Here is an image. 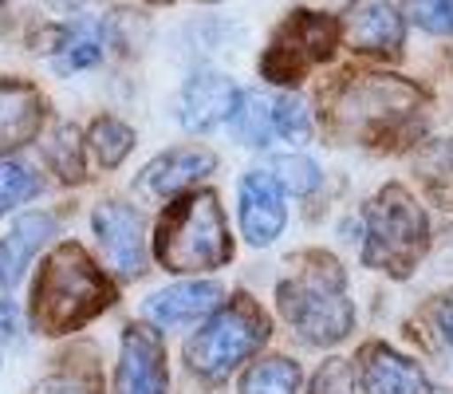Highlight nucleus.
<instances>
[{
    "label": "nucleus",
    "instance_id": "1",
    "mask_svg": "<svg viewBox=\"0 0 453 394\" xmlns=\"http://www.w3.org/2000/svg\"><path fill=\"white\" fill-rule=\"evenodd\" d=\"M115 284L87 257L83 244L67 241L43 260L32 288V328L43 336H67L111 308Z\"/></svg>",
    "mask_w": 453,
    "mask_h": 394
},
{
    "label": "nucleus",
    "instance_id": "2",
    "mask_svg": "<svg viewBox=\"0 0 453 394\" xmlns=\"http://www.w3.org/2000/svg\"><path fill=\"white\" fill-rule=\"evenodd\" d=\"M276 304L296 328V336L311 347L339 344L355 323V308L347 300V276L327 252H308L300 268H292L276 284Z\"/></svg>",
    "mask_w": 453,
    "mask_h": 394
},
{
    "label": "nucleus",
    "instance_id": "3",
    "mask_svg": "<svg viewBox=\"0 0 453 394\" xmlns=\"http://www.w3.org/2000/svg\"><path fill=\"white\" fill-rule=\"evenodd\" d=\"M229 229L213 189L181 194L154 229V257L165 273H209L229 260Z\"/></svg>",
    "mask_w": 453,
    "mask_h": 394
},
{
    "label": "nucleus",
    "instance_id": "4",
    "mask_svg": "<svg viewBox=\"0 0 453 394\" xmlns=\"http://www.w3.org/2000/svg\"><path fill=\"white\" fill-rule=\"evenodd\" d=\"M430 244L422 205L411 197V189L387 186L367 205V236H363V260L371 268H382L390 276H411Z\"/></svg>",
    "mask_w": 453,
    "mask_h": 394
},
{
    "label": "nucleus",
    "instance_id": "5",
    "mask_svg": "<svg viewBox=\"0 0 453 394\" xmlns=\"http://www.w3.org/2000/svg\"><path fill=\"white\" fill-rule=\"evenodd\" d=\"M422 107V91L395 75H351L335 91L331 103V127L359 143H379L387 130L411 119Z\"/></svg>",
    "mask_w": 453,
    "mask_h": 394
},
{
    "label": "nucleus",
    "instance_id": "6",
    "mask_svg": "<svg viewBox=\"0 0 453 394\" xmlns=\"http://www.w3.org/2000/svg\"><path fill=\"white\" fill-rule=\"evenodd\" d=\"M265 339H268V315L252 304V296H237L189 339L186 363L202 379L225 382L245 359H252L265 347Z\"/></svg>",
    "mask_w": 453,
    "mask_h": 394
},
{
    "label": "nucleus",
    "instance_id": "7",
    "mask_svg": "<svg viewBox=\"0 0 453 394\" xmlns=\"http://www.w3.org/2000/svg\"><path fill=\"white\" fill-rule=\"evenodd\" d=\"M339 40H343V24L335 16L324 12H292L288 20L280 24V32L268 43L265 59H260V72H265L268 83H300L303 75L316 64L335 56Z\"/></svg>",
    "mask_w": 453,
    "mask_h": 394
},
{
    "label": "nucleus",
    "instance_id": "8",
    "mask_svg": "<svg viewBox=\"0 0 453 394\" xmlns=\"http://www.w3.org/2000/svg\"><path fill=\"white\" fill-rule=\"evenodd\" d=\"M115 394H165V355L158 331L138 328V323L127 328L115 371Z\"/></svg>",
    "mask_w": 453,
    "mask_h": 394
},
{
    "label": "nucleus",
    "instance_id": "9",
    "mask_svg": "<svg viewBox=\"0 0 453 394\" xmlns=\"http://www.w3.org/2000/svg\"><path fill=\"white\" fill-rule=\"evenodd\" d=\"M91 225H95V236H99L103 252H107V260L119 268V273H123L127 280H134L138 273H142L146 268V244H142V225H138L134 209L107 201V205L95 209Z\"/></svg>",
    "mask_w": 453,
    "mask_h": 394
},
{
    "label": "nucleus",
    "instance_id": "10",
    "mask_svg": "<svg viewBox=\"0 0 453 394\" xmlns=\"http://www.w3.org/2000/svg\"><path fill=\"white\" fill-rule=\"evenodd\" d=\"M403 36H406V24L395 12V4H387V0H359L343 16L347 48L367 51V56H398Z\"/></svg>",
    "mask_w": 453,
    "mask_h": 394
},
{
    "label": "nucleus",
    "instance_id": "11",
    "mask_svg": "<svg viewBox=\"0 0 453 394\" xmlns=\"http://www.w3.org/2000/svg\"><path fill=\"white\" fill-rule=\"evenodd\" d=\"M284 182L276 174L252 170L241 182V229L249 244H268L284 229Z\"/></svg>",
    "mask_w": 453,
    "mask_h": 394
},
{
    "label": "nucleus",
    "instance_id": "12",
    "mask_svg": "<svg viewBox=\"0 0 453 394\" xmlns=\"http://www.w3.org/2000/svg\"><path fill=\"white\" fill-rule=\"evenodd\" d=\"M237 99H241V91L229 83L225 75H217V72H197L194 79L186 83V95H181V111H178V119H181V127L186 130H213L217 122H225L233 115V107H237Z\"/></svg>",
    "mask_w": 453,
    "mask_h": 394
},
{
    "label": "nucleus",
    "instance_id": "13",
    "mask_svg": "<svg viewBox=\"0 0 453 394\" xmlns=\"http://www.w3.org/2000/svg\"><path fill=\"white\" fill-rule=\"evenodd\" d=\"M359 375L367 394H430L422 367L390 352L387 344H367L359 352Z\"/></svg>",
    "mask_w": 453,
    "mask_h": 394
},
{
    "label": "nucleus",
    "instance_id": "14",
    "mask_svg": "<svg viewBox=\"0 0 453 394\" xmlns=\"http://www.w3.org/2000/svg\"><path fill=\"white\" fill-rule=\"evenodd\" d=\"M213 170H217V158L209 151H194V146H186V151H165L138 174V189H142V194L173 197L186 186H194V182L209 178Z\"/></svg>",
    "mask_w": 453,
    "mask_h": 394
},
{
    "label": "nucleus",
    "instance_id": "15",
    "mask_svg": "<svg viewBox=\"0 0 453 394\" xmlns=\"http://www.w3.org/2000/svg\"><path fill=\"white\" fill-rule=\"evenodd\" d=\"M43 122V99L36 87L0 79V154L32 143Z\"/></svg>",
    "mask_w": 453,
    "mask_h": 394
},
{
    "label": "nucleus",
    "instance_id": "16",
    "mask_svg": "<svg viewBox=\"0 0 453 394\" xmlns=\"http://www.w3.org/2000/svg\"><path fill=\"white\" fill-rule=\"evenodd\" d=\"M221 304V288L217 284H173L162 288L150 304H146V315L162 328H181V323H194L209 315Z\"/></svg>",
    "mask_w": 453,
    "mask_h": 394
},
{
    "label": "nucleus",
    "instance_id": "17",
    "mask_svg": "<svg viewBox=\"0 0 453 394\" xmlns=\"http://www.w3.org/2000/svg\"><path fill=\"white\" fill-rule=\"evenodd\" d=\"M51 56V67L64 75L83 72V67L99 64L103 56V28L99 24H67V28L51 32V48H43Z\"/></svg>",
    "mask_w": 453,
    "mask_h": 394
},
{
    "label": "nucleus",
    "instance_id": "18",
    "mask_svg": "<svg viewBox=\"0 0 453 394\" xmlns=\"http://www.w3.org/2000/svg\"><path fill=\"white\" fill-rule=\"evenodd\" d=\"M233 135L249 146H268L276 143V95L268 91H241L237 107H233Z\"/></svg>",
    "mask_w": 453,
    "mask_h": 394
},
{
    "label": "nucleus",
    "instance_id": "19",
    "mask_svg": "<svg viewBox=\"0 0 453 394\" xmlns=\"http://www.w3.org/2000/svg\"><path fill=\"white\" fill-rule=\"evenodd\" d=\"M296 390H300V367L284 355L257 363L241 382V394H296Z\"/></svg>",
    "mask_w": 453,
    "mask_h": 394
},
{
    "label": "nucleus",
    "instance_id": "20",
    "mask_svg": "<svg viewBox=\"0 0 453 394\" xmlns=\"http://www.w3.org/2000/svg\"><path fill=\"white\" fill-rule=\"evenodd\" d=\"M87 146L95 151V158H99V166H119L123 158L134 151V130L127 127V122L119 119H95L91 122V135H87Z\"/></svg>",
    "mask_w": 453,
    "mask_h": 394
},
{
    "label": "nucleus",
    "instance_id": "21",
    "mask_svg": "<svg viewBox=\"0 0 453 394\" xmlns=\"http://www.w3.org/2000/svg\"><path fill=\"white\" fill-rule=\"evenodd\" d=\"M48 162L56 166V174L64 182H80L83 178V143H80V130L75 127H59L48 143Z\"/></svg>",
    "mask_w": 453,
    "mask_h": 394
},
{
    "label": "nucleus",
    "instance_id": "22",
    "mask_svg": "<svg viewBox=\"0 0 453 394\" xmlns=\"http://www.w3.org/2000/svg\"><path fill=\"white\" fill-rule=\"evenodd\" d=\"M36 189H40V178L28 166L0 158V217H4L8 209L24 205L28 197H36Z\"/></svg>",
    "mask_w": 453,
    "mask_h": 394
},
{
    "label": "nucleus",
    "instance_id": "23",
    "mask_svg": "<svg viewBox=\"0 0 453 394\" xmlns=\"http://www.w3.org/2000/svg\"><path fill=\"white\" fill-rule=\"evenodd\" d=\"M48 233H51V221H48V217H24V221L16 225L12 244H8V280L20 276V268L28 265V257L36 252V244H40Z\"/></svg>",
    "mask_w": 453,
    "mask_h": 394
},
{
    "label": "nucleus",
    "instance_id": "24",
    "mask_svg": "<svg viewBox=\"0 0 453 394\" xmlns=\"http://www.w3.org/2000/svg\"><path fill=\"white\" fill-rule=\"evenodd\" d=\"M411 16L434 36H453V0H411Z\"/></svg>",
    "mask_w": 453,
    "mask_h": 394
},
{
    "label": "nucleus",
    "instance_id": "25",
    "mask_svg": "<svg viewBox=\"0 0 453 394\" xmlns=\"http://www.w3.org/2000/svg\"><path fill=\"white\" fill-rule=\"evenodd\" d=\"M276 178L284 182V186L292 189V194H311V189L319 186V170L311 158H276Z\"/></svg>",
    "mask_w": 453,
    "mask_h": 394
},
{
    "label": "nucleus",
    "instance_id": "26",
    "mask_svg": "<svg viewBox=\"0 0 453 394\" xmlns=\"http://www.w3.org/2000/svg\"><path fill=\"white\" fill-rule=\"evenodd\" d=\"M36 394H99V382H95V371H59L43 379Z\"/></svg>",
    "mask_w": 453,
    "mask_h": 394
},
{
    "label": "nucleus",
    "instance_id": "27",
    "mask_svg": "<svg viewBox=\"0 0 453 394\" xmlns=\"http://www.w3.org/2000/svg\"><path fill=\"white\" fill-rule=\"evenodd\" d=\"M311 394H351V371L343 359H331L319 367V375L311 379Z\"/></svg>",
    "mask_w": 453,
    "mask_h": 394
},
{
    "label": "nucleus",
    "instance_id": "28",
    "mask_svg": "<svg viewBox=\"0 0 453 394\" xmlns=\"http://www.w3.org/2000/svg\"><path fill=\"white\" fill-rule=\"evenodd\" d=\"M12 336H16V304L0 300V339H12Z\"/></svg>",
    "mask_w": 453,
    "mask_h": 394
},
{
    "label": "nucleus",
    "instance_id": "29",
    "mask_svg": "<svg viewBox=\"0 0 453 394\" xmlns=\"http://www.w3.org/2000/svg\"><path fill=\"white\" fill-rule=\"evenodd\" d=\"M438 323H441V336H446L449 344H453V300H446V304L438 308Z\"/></svg>",
    "mask_w": 453,
    "mask_h": 394
},
{
    "label": "nucleus",
    "instance_id": "30",
    "mask_svg": "<svg viewBox=\"0 0 453 394\" xmlns=\"http://www.w3.org/2000/svg\"><path fill=\"white\" fill-rule=\"evenodd\" d=\"M0 280H8V249L0 244Z\"/></svg>",
    "mask_w": 453,
    "mask_h": 394
},
{
    "label": "nucleus",
    "instance_id": "31",
    "mask_svg": "<svg viewBox=\"0 0 453 394\" xmlns=\"http://www.w3.org/2000/svg\"><path fill=\"white\" fill-rule=\"evenodd\" d=\"M51 8H75V4H83V0H48Z\"/></svg>",
    "mask_w": 453,
    "mask_h": 394
},
{
    "label": "nucleus",
    "instance_id": "32",
    "mask_svg": "<svg viewBox=\"0 0 453 394\" xmlns=\"http://www.w3.org/2000/svg\"><path fill=\"white\" fill-rule=\"evenodd\" d=\"M0 4H4V0H0Z\"/></svg>",
    "mask_w": 453,
    "mask_h": 394
}]
</instances>
